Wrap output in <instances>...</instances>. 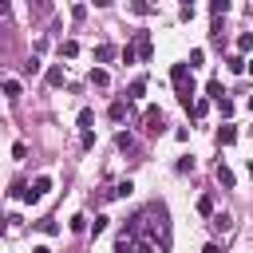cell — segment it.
<instances>
[{"label":"cell","instance_id":"7402d4cb","mask_svg":"<svg viewBox=\"0 0 253 253\" xmlns=\"http://www.w3.org/2000/svg\"><path fill=\"white\" fill-rule=\"evenodd\" d=\"M206 95H213V103H217L225 91H221V83H217V79H210V83H206Z\"/></svg>","mask_w":253,"mask_h":253},{"label":"cell","instance_id":"30bf717a","mask_svg":"<svg viewBox=\"0 0 253 253\" xmlns=\"http://www.w3.org/2000/svg\"><path fill=\"white\" fill-rule=\"evenodd\" d=\"M130 12H134V16H150L154 4H150V0H130Z\"/></svg>","mask_w":253,"mask_h":253},{"label":"cell","instance_id":"9c48e42d","mask_svg":"<svg viewBox=\"0 0 253 253\" xmlns=\"http://www.w3.org/2000/svg\"><path fill=\"white\" fill-rule=\"evenodd\" d=\"M130 190H134V182H130V178H123V182H115V186H111V198H126Z\"/></svg>","mask_w":253,"mask_h":253},{"label":"cell","instance_id":"d590c367","mask_svg":"<svg viewBox=\"0 0 253 253\" xmlns=\"http://www.w3.org/2000/svg\"><path fill=\"white\" fill-rule=\"evenodd\" d=\"M245 71H249V75H253V59H249V67H245Z\"/></svg>","mask_w":253,"mask_h":253},{"label":"cell","instance_id":"277c9868","mask_svg":"<svg viewBox=\"0 0 253 253\" xmlns=\"http://www.w3.org/2000/svg\"><path fill=\"white\" fill-rule=\"evenodd\" d=\"M142 130H146V134H162V111H158V107H146V115H142Z\"/></svg>","mask_w":253,"mask_h":253},{"label":"cell","instance_id":"8992f818","mask_svg":"<svg viewBox=\"0 0 253 253\" xmlns=\"http://www.w3.org/2000/svg\"><path fill=\"white\" fill-rule=\"evenodd\" d=\"M210 225H213L217 233H229V229H233V217H229V213H213V217H210Z\"/></svg>","mask_w":253,"mask_h":253},{"label":"cell","instance_id":"83f0119b","mask_svg":"<svg viewBox=\"0 0 253 253\" xmlns=\"http://www.w3.org/2000/svg\"><path fill=\"white\" fill-rule=\"evenodd\" d=\"M71 229H75V233H83V229H87V217H83V213H75V217H71Z\"/></svg>","mask_w":253,"mask_h":253},{"label":"cell","instance_id":"44dd1931","mask_svg":"<svg viewBox=\"0 0 253 253\" xmlns=\"http://www.w3.org/2000/svg\"><path fill=\"white\" fill-rule=\"evenodd\" d=\"M249 47H253V32H241L237 36V51H249Z\"/></svg>","mask_w":253,"mask_h":253},{"label":"cell","instance_id":"8fae6325","mask_svg":"<svg viewBox=\"0 0 253 253\" xmlns=\"http://www.w3.org/2000/svg\"><path fill=\"white\" fill-rule=\"evenodd\" d=\"M95 59H99V63H111V59H115V47H111V43H99V47H95Z\"/></svg>","mask_w":253,"mask_h":253},{"label":"cell","instance_id":"1f68e13d","mask_svg":"<svg viewBox=\"0 0 253 253\" xmlns=\"http://www.w3.org/2000/svg\"><path fill=\"white\" fill-rule=\"evenodd\" d=\"M32 8H36V16H47V0H36Z\"/></svg>","mask_w":253,"mask_h":253},{"label":"cell","instance_id":"f35d334b","mask_svg":"<svg viewBox=\"0 0 253 253\" xmlns=\"http://www.w3.org/2000/svg\"><path fill=\"white\" fill-rule=\"evenodd\" d=\"M249 138H253V126H249Z\"/></svg>","mask_w":253,"mask_h":253},{"label":"cell","instance_id":"603a6c76","mask_svg":"<svg viewBox=\"0 0 253 253\" xmlns=\"http://www.w3.org/2000/svg\"><path fill=\"white\" fill-rule=\"evenodd\" d=\"M91 123H95V115H91V107H83V111H79V126L91 130Z\"/></svg>","mask_w":253,"mask_h":253},{"label":"cell","instance_id":"ffe728a7","mask_svg":"<svg viewBox=\"0 0 253 253\" xmlns=\"http://www.w3.org/2000/svg\"><path fill=\"white\" fill-rule=\"evenodd\" d=\"M107 221H111V217H107V213H99V217H95V221H91V237H99V233H103V229H107Z\"/></svg>","mask_w":253,"mask_h":253},{"label":"cell","instance_id":"ac0fdd59","mask_svg":"<svg viewBox=\"0 0 253 253\" xmlns=\"http://www.w3.org/2000/svg\"><path fill=\"white\" fill-rule=\"evenodd\" d=\"M245 67H249V59H241V55H229V71H233V75H241Z\"/></svg>","mask_w":253,"mask_h":253},{"label":"cell","instance_id":"4fadbf2b","mask_svg":"<svg viewBox=\"0 0 253 253\" xmlns=\"http://www.w3.org/2000/svg\"><path fill=\"white\" fill-rule=\"evenodd\" d=\"M142 91H146V79L138 75V79L130 83V91H126V99H142Z\"/></svg>","mask_w":253,"mask_h":253},{"label":"cell","instance_id":"7a4b0ae2","mask_svg":"<svg viewBox=\"0 0 253 253\" xmlns=\"http://www.w3.org/2000/svg\"><path fill=\"white\" fill-rule=\"evenodd\" d=\"M170 79L178 87V103L190 111V95H194V79H190V63H174L170 67Z\"/></svg>","mask_w":253,"mask_h":253},{"label":"cell","instance_id":"836d02e7","mask_svg":"<svg viewBox=\"0 0 253 253\" xmlns=\"http://www.w3.org/2000/svg\"><path fill=\"white\" fill-rule=\"evenodd\" d=\"M32 253H51V249H47V245H36V249H32Z\"/></svg>","mask_w":253,"mask_h":253},{"label":"cell","instance_id":"e575fe53","mask_svg":"<svg viewBox=\"0 0 253 253\" xmlns=\"http://www.w3.org/2000/svg\"><path fill=\"white\" fill-rule=\"evenodd\" d=\"M107 4H111V0H95V8H107Z\"/></svg>","mask_w":253,"mask_h":253},{"label":"cell","instance_id":"5bb4252c","mask_svg":"<svg viewBox=\"0 0 253 253\" xmlns=\"http://www.w3.org/2000/svg\"><path fill=\"white\" fill-rule=\"evenodd\" d=\"M107 115H111V119H115V123H123V115H126V103H123V99H115V103H111V111H107Z\"/></svg>","mask_w":253,"mask_h":253},{"label":"cell","instance_id":"4316f807","mask_svg":"<svg viewBox=\"0 0 253 253\" xmlns=\"http://www.w3.org/2000/svg\"><path fill=\"white\" fill-rule=\"evenodd\" d=\"M217 111H221V115H225V119H229V115H233V103H229V99H225V95H221V99H217Z\"/></svg>","mask_w":253,"mask_h":253},{"label":"cell","instance_id":"f1b7e54d","mask_svg":"<svg viewBox=\"0 0 253 253\" xmlns=\"http://www.w3.org/2000/svg\"><path fill=\"white\" fill-rule=\"evenodd\" d=\"M206 111H210V103H206V99H194V115H198V119H202V115H206Z\"/></svg>","mask_w":253,"mask_h":253},{"label":"cell","instance_id":"74e56055","mask_svg":"<svg viewBox=\"0 0 253 253\" xmlns=\"http://www.w3.org/2000/svg\"><path fill=\"white\" fill-rule=\"evenodd\" d=\"M249 111H253V95H249Z\"/></svg>","mask_w":253,"mask_h":253},{"label":"cell","instance_id":"cb8c5ba5","mask_svg":"<svg viewBox=\"0 0 253 253\" xmlns=\"http://www.w3.org/2000/svg\"><path fill=\"white\" fill-rule=\"evenodd\" d=\"M210 12H213V16H225V12H229V0H210Z\"/></svg>","mask_w":253,"mask_h":253},{"label":"cell","instance_id":"d4e9b609","mask_svg":"<svg viewBox=\"0 0 253 253\" xmlns=\"http://www.w3.org/2000/svg\"><path fill=\"white\" fill-rule=\"evenodd\" d=\"M202 59H206V51H202V47H194V51H190V67H202Z\"/></svg>","mask_w":253,"mask_h":253},{"label":"cell","instance_id":"8d00e7d4","mask_svg":"<svg viewBox=\"0 0 253 253\" xmlns=\"http://www.w3.org/2000/svg\"><path fill=\"white\" fill-rule=\"evenodd\" d=\"M249 178H253V158H249Z\"/></svg>","mask_w":253,"mask_h":253},{"label":"cell","instance_id":"7c38bea8","mask_svg":"<svg viewBox=\"0 0 253 253\" xmlns=\"http://www.w3.org/2000/svg\"><path fill=\"white\" fill-rule=\"evenodd\" d=\"M91 83H95V87H107V83H111V75H107L103 67H91Z\"/></svg>","mask_w":253,"mask_h":253},{"label":"cell","instance_id":"6da1fadb","mask_svg":"<svg viewBox=\"0 0 253 253\" xmlns=\"http://www.w3.org/2000/svg\"><path fill=\"white\" fill-rule=\"evenodd\" d=\"M115 253H170V217L166 206H142L130 221H123Z\"/></svg>","mask_w":253,"mask_h":253},{"label":"cell","instance_id":"ab89813d","mask_svg":"<svg viewBox=\"0 0 253 253\" xmlns=\"http://www.w3.org/2000/svg\"><path fill=\"white\" fill-rule=\"evenodd\" d=\"M182 4H194V0H182Z\"/></svg>","mask_w":253,"mask_h":253},{"label":"cell","instance_id":"5b68a950","mask_svg":"<svg viewBox=\"0 0 253 253\" xmlns=\"http://www.w3.org/2000/svg\"><path fill=\"white\" fill-rule=\"evenodd\" d=\"M134 51H138L142 59H150V55H154V43H150V36H146V32H138V36H134Z\"/></svg>","mask_w":253,"mask_h":253},{"label":"cell","instance_id":"484cf974","mask_svg":"<svg viewBox=\"0 0 253 253\" xmlns=\"http://www.w3.org/2000/svg\"><path fill=\"white\" fill-rule=\"evenodd\" d=\"M4 95H12V99H16V95H20V83H16V79H4Z\"/></svg>","mask_w":253,"mask_h":253},{"label":"cell","instance_id":"4dcf8cb0","mask_svg":"<svg viewBox=\"0 0 253 253\" xmlns=\"http://www.w3.org/2000/svg\"><path fill=\"white\" fill-rule=\"evenodd\" d=\"M194 170V158H178V174H190Z\"/></svg>","mask_w":253,"mask_h":253},{"label":"cell","instance_id":"d6a6232c","mask_svg":"<svg viewBox=\"0 0 253 253\" xmlns=\"http://www.w3.org/2000/svg\"><path fill=\"white\" fill-rule=\"evenodd\" d=\"M202 253H221V249H217V245H213V241H210V245H206V249H202Z\"/></svg>","mask_w":253,"mask_h":253},{"label":"cell","instance_id":"9a60e30c","mask_svg":"<svg viewBox=\"0 0 253 253\" xmlns=\"http://www.w3.org/2000/svg\"><path fill=\"white\" fill-rule=\"evenodd\" d=\"M115 142H119V150H126V154L134 150V134H126V130H119V138H115Z\"/></svg>","mask_w":253,"mask_h":253},{"label":"cell","instance_id":"52a82bcc","mask_svg":"<svg viewBox=\"0 0 253 253\" xmlns=\"http://www.w3.org/2000/svg\"><path fill=\"white\" fill-rule=\"evenodd\" d=\"M229 142H237V130L225 123V126H217V146H229Z\"/></svg>","mask_w":253,"mask_h":253},{"label":"cell","instance_id":"2e32d148","mask_svg":"<svg viewBox=\"0 0 253 253\" xmlns=\"http://www.w3.org/2000/svg\"><path fill=\"white\" fill-rule=\"evenodd\" d=\"M198 213H202V217H213V198H210V194L198 198Z\"/></svg>","mask_w":253,"mask_h":253},{"label":"cell","instance_id":"ba28073f","mask_svg":"<svg viewBox=\"0 0 253 253\" xmlns=\"http://www.w3.org/2000/svg\"><path fill=\"white\" fill-rule=\"evenodd\" d=\"M213 174H217V182H221V186H225V190H229V186H233V170H229V166H225V162H217V170H213Z\"/></svg>","mask_w":253,"mask_h":253},{"label":"cell","instance_id":"d6986e66","mask_svg":"<svg viewBox=\"0 0 253 253\" xmlns=\"http://www.w3.org/2000/svg\"><path fill=\"white\" fill-rule=\"evenodd\" d=\"M63 83V67H47V87H59Z\"/></svg>","mask_w":253,"mask_h":253},{"label":"cell","instance_id":"3957f363","mask_svg":"<svg viewBox=\"0 0 253 253\" xmlns=\"http://www.w3.org/2000/svg\"><path fill=\"white\" fill-rule=\"evenodd\" d=\"M47 190H51V178H47V174H40V178H36V182L24 190V202H40Z\"/></svg>","mask_w":253,"mask_h":253},{"label":"cell","instance_id":"f546056e","mask_svg":"<svg viewBox=\"0 0 253 253\" xmlns=\"http://www.w3.org/2000/svg\"><path fill=\"white\" fill-rule=\"evenodd\" d=\"M12 158H28V146L24 142H12Z\"/></svg>","mask_w":253,"mask_h":253},{"label":"cell","instance_id":"e0dca14e","mask_svg":"<svg viewBox=\"0 0 253 253\" xmlns=\"http://www.w3.org/2000/svg\"><path fill=\"white\" fill-rule=\"evenodd\" d=\"M59 55H67V59L79 55V43H75V40H63V43H59Z\"/></svg>","mask_w":253,"mask_h":253}]
</instances>
